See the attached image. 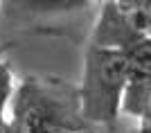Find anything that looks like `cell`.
<instances>
[{
  "label": "cell",
  "mask_w": 151,
  "mask_h": 133,
  "mask_svg": "<svg viewBox=\"0 0 151 133\" xmlns=\"http://www.w3.org/2000/svg\"><path fill=\"white\" fill-rule=\"evenodd\" d=\"M12 99V129L16 133H79L86 129L79 90L59 79L29 77Z\"/></svg>",
  "instance_id": "1"
},
{
  "label": "cell",
  "mask_w": 151,
  "mask_h": 133,
  "mask_svg": "<svg viewBox=\"0 0 151 133\" xmlns=\"http://www.w3.org/2000/svg\"><path fill=\"white\" fill-rule=\"evenodd\" d=\"M126 57V83L122 111L151 124V38H140L122 52Z\"/></svg>",
  "instance_id": "4"
},
{
  "label": "cell",
  "mask_w": 151,
  "mask_h": 133,
  "mask_svg": "<svg viewBox=\"0 0 151 133\" xmlns=\"http://www.w3.org/2000/svg\"><path fill=\"white\" fill-rule=\"evenodd\" d=\"M140 38H151V0H113L101 7L90 45L124 52Z\"/></svg>",
  "instance_id": "3"
},
{
  "label": "cell",
  "mask_w": 151,
  "mask_h": 133,
  "mask_svg": "<svg viewBox=\"0 0 151 133\" xmlns=\"http://www.w3.org/2000/svg\"><path fill=\"white\" fill-rule=\"evenodd\" d=\"M14 95V81H12V72L5 63H0V115L5 113L7 101Z\"/></svg>",
  "instance_id": "5"
},
{
  "label": "cell",
  "mask_w": 151,
  "mask_h": 133,
  "mask_svg": "<svg viewBox=\"0 0 151 133\" xmlns=\"http://www.w3.org/2000/svg\"><path fill=\"white\" fill-rule=\"evenodd\" d=\"M140 133H151V124H142V127H140Z\"/></svg>",
  "instance_id": "7"
},
{
  "label": "cell",
  "mask_w": 151,
  "mask_h": 133,
  "mask_svg": "<svg viewBox=\"0 0 151 133\" xmlns=\"http://www.w3.org/2000/svg\"><path fill=\"white\" fill-rule=\"evenodd\" d=\"M12 131V124L5 122V115H0V133H9Z\"/></svg>",
  "instance_id": "6"
},
{
  "label": "cell",
  "mask_w": 151,
  "mask_h": 133,
  "mask_svg": "<svg viewBox=\"0 0 151 133\" xmlns=\"http://www.w3.org/2000/svg\"><path fill=\"white\" fill-rule=\"evenodd\" d=\"M126 83V57L90 45L83 61L79 104L86 124H113L122 111Z\"/></svg>",
  "instance_id": "2"
},
{
  "label": "cell",
  "mask_w": 151,
  "mask_h": 133,
  "mask_svg": "<svg viewBox=\"0 0 151 133\" xmlns=\"http://www.w3.org/2000/svg\"><path fill=\"white\" fill-rule=\"evenodd\" d=\"M9 133H16V131H14V129H12V131H9Z\"/></svg>",
  "instance_id": "9"
},
{
  "label": "cell",
  "mask_w": 151,
  "mask_h": 133,
  "mask_svg": "<svg viewBox=\"0 0 151 133\" xmlns=\"http://www.w3.org/2000/svg\"><path fill=\"white\" fill-rule=\"evenodd\" d=\"M79 133H97V131H95V129H90V127H86L83 131H79Z\"/></svg>",
  "instance_id": "8"
}]
</instances>
